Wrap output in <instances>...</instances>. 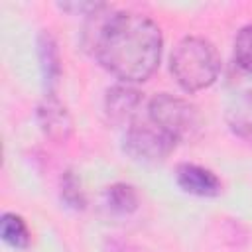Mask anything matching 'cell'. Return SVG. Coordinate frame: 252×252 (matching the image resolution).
I'll return each mask as SVG.
<instances>
[{
  "label": "cell",
  "instance_id": "3",
  "mask_svg": "<svg viewBox=\"0 0 252 252\" xmlns=\"http://www.w3.org/2000/svg\"><path fill=\"white\" fill-rule=\"evenodd\" d=\"M148 114H150V122H154L175 142L191 138L199 128V114L195 106L167 93L156 94L150 100Z\"/></svg>",
  "mask_w": 252,
  "mask_h": 252
},
{
  "label": "cell",
  "instance_id": "5",
  "mask_svg": "<svg viewBox=\"0 0 252 252\" xmlns=\"http://www.w3.org/2000/svg\"><path fill=\"white\" fill-rule=\"evenodd\" d=\"M37 122L43 134L57 144L65 142L73 132V120L67 106L53 93H47L37 106Z\"/></svg>",
  "mask_w": 252,
  "mask_h": 252
},
{
  "label": "cell",
  "instance_id": "11",
  "mask_svg": "<svg viewBox=\"0 0 252 252\" xmlns=\"http://www.w3.org/2000/svg\"><path fill=\"white\" fill-rule=\"evenodd\" d=\"M0 232L2 238L14 246V248H26L30 244V230L28 224L24 222L22 217L14 215V213H4L2 220H0Z\"/></svg>",
  "mask_w": 252,
  "mask_h": 252
},
{
  "label": "cell",
  "instance_id": "4",
  "mask_svg": "<svg viewBox=\"0 0 252 252\" xmlns=\"http://www.w3.org/2000/svg\"><path fill=\"white\" fill-rule=\"evenodd\" d=\"M175 140L154 122L132 124L124 136V152L140 161H161L175 148Z\"/></svg>",
  "mask_w": 252,
  "mask_h": 252
},
{
  "label": "cell",
  "instance_id": "10",
  "mask_svg": "<svg viewBox=\"0 0 252 252\" xmlns=\"http://www.w3.org/2000/svg\"><path fill=\"white\" fill-rule=\"evenodd\" d=\"M104 197H106V205L118 215H130L132 211L138 209V193L132 185L114 183L106 187Z\"/></svg>",
  "mask_w": 252,
  "mask_h": 252
},
{
  "label": "cell",
  "instance_id": "6",
  "mask_svg": "<svg viewBox=\"0 0 252 252\" xmlns=\"http://www.w3.org/2000/svg\"><path fill=\"white\" fill-rule=\"evenodd\" d=\"M142 104V94L134 87L114 85L104 96V114L114 126H132V120Z\"/></svg>",
  "mask_w": 252,
  "mask_h": 252
},
{
  "label": "cell",
  "instance_id": "1",
  "mask_svg": "<svg viewBox=\"0 0 252 252\" xmlns=\"http://www.w3.org/2000/svg\"><path fill=\"white\" fill-rule=\"evenodd\" d=\"M89 14L85 43L100 65L122 81H146L159 65L161 32L148 16L138 12Z\"/></svg>",
  "mask_w": 252,
  "mask_h": 252
},
{
  "label": "cell",
  "instance_id": "2",
  "mask_svg": "<svg viewBox=\"0 0 252 252\" xmlns=\"http://www.w3.org/2000/svg\"><path fill=\"white\" fill-rule=\"evenodd\" d=\"M220 59L215 45L203 37H183L171 53V75L187 93L203 91L215 83Z\"/></svg>",
  "mask_w": 252,
  "mask_h": 252
},
{
  "label": "cell",
  "instance_id": "13",
  "mask_svg": "<svg viewBox=\"0 0 252 252\" xmlns=\"http://www.w3.org/2000/svg\"><path fill=\"white\" fill-rule=\"evenodd\" d=\"M61 199L73 207V209H83L85 207V195L81 191V183L75 177L73 171H65L61 177Z\"/></svg>",
  "mask_w": 252,
  "mask_h": 252
},
{
  "label": "cell",
  "instance_id": "7",
  "mask_svg": "<svg viewBox=\"0 0 252 252\" xmlns=\"http://www.w3.org/2000/svg\"><path fill=\"white\" fill-rule=\"evenodd\" d=\"M175 181L183 191H187L191 195H199V197H215L222 191L220 179L211 169L195 165V163L177 165Z\"/></svg>",
  "mask_w": 252,
  "mask_h": 252
},
{
  "label": "cell",
  "instance_id": "8",
  "mask_svg": "<svg viewBox=\"0 0 252 252\" xmlns=\"http://www.w3.org/2000/svg\"><path fill=\"white\" fill-rule=\"evenodd\" d=\"M224 118L234 136L252 144V91L236 93L226 104Z\"/></svg>",
  "mask_w": 252,
  "mask_h": 252
},
{
  "label": "cell",
  "instance_id": "9",
  "mask_svg": "<svg viewBox=\"0 0 252 252\" xmlns=\"http://www.w3.org/2000/svg\"><path fill=\"white\" fill-rule=\"evenodd\" d=\"M37 47H39V61H41V71H43V79L45 85L51 89L59 75H61V57H59V49L55 39L51 37V33L41 32L37 37Z\"/></svg>",
  "mask_w": 252,
  "mask_h": 252
},
{
  "label": "cell",
  "instance_id": "14",
  "mask_svg": "<svg viewBox=\"0 0 252 252\" xmlns=\"http://www.w3.org/2000/svg\"><path fill=\"white\" fill-rule=\"evenodd\" d=\"M106 252H144L142 248H138L132 242H124V240H108L106 242Z\"/></svg>",
  "mask_w": 252,
  "mask_h": 252
},
{
  "label": "cell",
  "instance_id": "12",
  "mask_svg": "<svg viewBox=\"0 0 252 252\" xmlns=\"http://www.w3.org/2000/svg\"><path fill=\"white\" fill-rule=\"evenodd\" d=\"M234 59L240 69L252 73V26H244L234 37Z\"/></svg>",
  "mask_w": 252,
  "mask_h": 252
}]
</instances>
